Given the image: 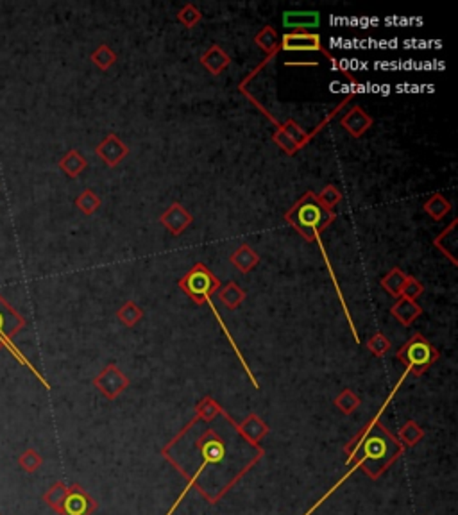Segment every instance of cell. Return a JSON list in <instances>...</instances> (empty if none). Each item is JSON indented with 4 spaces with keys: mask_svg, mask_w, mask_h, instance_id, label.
Wrapping results in <instances>:
<instances>
[{
    "mask_svg": "<svg viewBox=\"0 0 458 515\" xmlns=\"http://www.w3.org/2000/svg\"><path fill=\"white\" fill-rule=\"evenodd\" d=\"M390 348H392V343H390V340L382 331L370 336L369 342H367V349L375 356H378V358H383L390 351Z\"/></svg>",
    "mask_w": 458,
    "mask_h": 515,
    "instance_id": "33",
    "label": "cell"
},
{
    "mask_svg": "<svg viewBox=\"0 0 458 515\" xmlns=\"http://www.w3.org/2000/svg\"><path fill=\"white\" fill-rule=\"evenodd\" d=\"M229 261H231L242 274H249L256 265L260 264V256L252 251V247L249 244H242L233 254L229 256Z\"/></svg>",
    "mask_w": 458,
    "mask_h": 515,
    "instance_id": "17",
    "label": "cell"
},
{
    "mask_svg": "<svg viewBox=\"0 0 458 515\" xmlns=\"http://www.w3.org/2000/svg\"><path fill=\"white\" fill-rule=\"evenodd\" d=\"M129 378L124 374L117 363H107L93 379V386L106 397L107 401H114L129 386Z\"/></svg>",
    "mask_w": 458,
    "mask_h": 515,
    "instance_id": "7",
    "label": "cell"
},
{
    "mask_svg": "<svg viewBox=\"0 0 458 515\" xmlns=\"http://www.w3.org/2000/svg\"><path fill=\"white\" fill-rule=\"evenodd\" d=\"M423 292H424L423 283L417 281L416 278H412V276H410L409 281H406V285H405V288H403V294H401V295H405V297H409V299H412V301H416V299L419 297V295L423 294Z\"/></svg>",
    "mask_w": 458,
    "mask_h": 515,
    "instance_id": "37",
    "label": "cell"
},
{
    "mask_svg": "<svg viewBox=\"0 0 458 515\" xmlns=\"http://www.w3.org/2000/svg\"><path fill=\"white\" fill-rule=\"evenodd\" d=\"M423 439H424V430L412 419L406 420V422L403 424V427L399 430V433H397V440H399L401 446L405 447V449H410V447L417 446Z\"/></svg>",
    "mask_w": 458,
    "mask_h": 515,
    "instance_id": "22",
    "label": "cell"
},
{
    "mask_svg": "<svg viewBox=\"0 0 458 515\" xmlns=\"http://www.w3.org/2000/svg\"><path fill=\"white\" fill-rule=\"evenodd\" d=\"M95 153L107 167H117L126 160V156L129 154V147L117 134L111 133L97 146Z\"/></svg>",
    "mask_w": 458,
    "mask_h": 515,
    "instance_id": "10",
    "label": "cell"
},
{
    "mask_svg": "<svg viewBox=\"0 0 458 515\" xmlns=\"http://www.w3.org/2000/svg\"><path fill=\"white\" fill-rule=\"evenodd\" d=\"M335 406L344 413V415H351L360 406V397L353 392L351 389H344L339 396L335 397Z\"/></svg>",
    "mask_w": 458,
    "mask_h": 515,
    "instance_id": "28",
    "label": "cell"
},
{
    "mask_svg": "<svg viewBox=\"0 0 458 515\" xmlns=\"http://www.w3.org/2000/svg\"><path fill=\"white\" fill-rule=\"evenodd\" d=\"M272 140H274L276 143H278V146L281 147V149L285 150L286 154H295V153H298V150H299V147L295 146L294 141H292L290 138L286 136V134L283 133V131L279 129L278 126H276V133L272 134Z\"/></svg>",
    "mask_w": 458,
    "mask_h": 515,
    "instance_id": "36",
    "label": "cell"
},
{
    "mask_svg": "<svg viewBox=\"0 0 458 515\" xmlns=\"http://www.w3.org/2000/svg\"><path fill=\"white\" fill-rule=\"evenodd\" d=\"M66 490H69V487H66L63 481H56V483L43 494V501H45L47 507L52 508L56 514H61V507L63 501H65Z\"/></svg>",
    "mask_w": 458,
    "mask_h": 515,
    "instance_id": "26",
    "label": "cell"
},
{
    "mask_svg": "<svg viewBox=\"0 0 458 515\" xmlns=\"http://www.w3.org/2000/svg\"><path fill=\"white\" fill-rule=\"evenodd\" d=\"M279 50H286V52H322L328 57V61H331V65L335 69L340 66L339 61H336V57L324 49L321 36L317 32H285L279 38V45L276 54Z\"/></svg>",
    "mask_w": 458,
    "mask_h": 515,
    "instance_id": "6",
    "label": "cell"
},
{
    "mask_svg": "<svg viewBox=\"0 0 458 515\" xmlns=\"http://www.w3.org/2000/svg\"><path fill=\"white\" fill-rule=\"evenodd\" d=\"M254 42H256V45L260 47L262 50H265V52L269 54L267 61H269V59H272V56H276V50H278V45H279V36L271 25L264 27V29H262V31L254 36ZM267 61L262 63V65L254 70V73L258 72V70L264 69L265 63H267Z\"/></svg>",
    "mask_w": 458,
    "mask_h": 515,
    "instance_id": "19",
    "label": "cell"
},
{
    "mask_svg": "<svg viewBox=\"0 0 458 515\" xmlns=\"http://www.w3.org/2000/svg\"><path fill=\"white\" fill-rule=\"evenodd\" d=\"M317 199L322 206L328 208V210H333V208L342 201V191H340L335 184H328V187H324L321 191H319Z\"/></svg>",
    "mask_w": 458,
    "mask_h": 515,
    "instance_id": "34",
    "label": "cell"
},
{
    "mask_svg": "<svg viewBox=\"0 0 458 515\" xmlns=\"http://www.w3.org/2000/svg\"><path fill=\"white\" fill-rule=\"evenodd\" d=\"M451 208H453V204H451V201H447L442 194H433L432 197L424 203L423 210L426 211V215H430L433 220H442L446 215H450Z\"/></svg>",
    "mask_w": 458,
    "mask_h": 515,
    "instance_id": "23",
    "label": "cell"
},
{
    "mask_svg": "<svg viewBox=\"0 0 458 515\" xmlns=\"http://www.w3.org/2000/svg\"><path fill=\"white\" fill-rule=\"evenodd\" d=\"M199 427V419L194 417L160 454L170 463L187 487L177 496L165 515H174L187 494L197 490L208 504L221 503L222 497L260 462L265 451L262 446H251L238 433L237 420H231L228 433L215 430L211 422Z\"/></svg>",
    "mask_w": 458,
    "mask_h": 515,
    "instance_id": "1",
    "label": "cell"
},
{
    "mask_svg": "<svg viewBox=\"0 0 458 515\" xmlns=\"http://www.w3.org/2000/svg\"><path fill=\"white\" fill-rule=\"evenodd\" d=\"M117 317L127 328H134L138 322L143 319V309L134 301H126L119 309H117Z\"/></svg>",
    "mask_w": 458,
    "mask_h": 515,
    "instance_id": "25",
    "label": "cell"
},
{
    "mask_svg": "<svg viewBox=\"0 0 458 515\" xmlns=\"http://www.w3.org/2000/svg\"><path fill=\"white\" fill-rule=\"evenodd\" d=\"M86 167H88V161H86V158H84L79 150H70V153L59 161V168L65 170L66 176L70 177L81 176V174L86 170Z\"/></svg>",
    "mask_w": 458,
    "mask_h": 515,
    "instance_id": "24",
    "label": "cell"
},
{
    "mask_svg": "<svg viewBox=\"0 0 458 515\" xmlns=\"http://www.w3.org/2000/svg\"><path fill=\"white\" fill-rule=\"evenodd\" d=\"M99 508L97 501L81 485H72L66 490L59 515H92Z\"/></svg>",
    "mask_w": 458,
    "mask_h": 515,
    "instance_id": "8",
    "label": "cell"
},
{
    "mask_svg": "<svg viewBox=\"0 0 458 515\" xmlns=\"http://www.w3.org/2000/svg\"><path fill=\"white\" fill-rule=\"evenodd\" d=\"M177 20H180L187 29H192V27H195L201 20H203V13L199 11L194 4H187L180 13H177Z\"/></svg>",
    "mask_w": 458,
    "mask_h": 515,
    "instance_id": "35",
    "label": "cell"
},
{
    "mask_svg": "<svg viewBox=\"0 0 458 515\" xmlns=\"http://www.w3.org/2000/svg\"><path fill=\"white\" fill-rule=\"evenodd\" d=\"M23 326L22 319L13 312L6 302L0 301V345H4L6 340L11 338Z\"/></svg>",
    "mask_w": 458,
    "mask_h": 515,
    "instance_id": "16",
    "label": "cell"
},
{
    "mask_svg": "<svg viewBox=\"0 0 458 515\" xmlns=\"http://www.w3.org/2000/svg\"><path fill=\"white\" fill-rule=\"evenodd\" d=\"M390 315L401 326H410L413 321H417L423 315V308L416 301H412V299L405 297V295H399L392 304V308H390Z\"/></svg>",
    "mask_w": 458,
    "mask_h": 515,
    "instance_id": "14",
    "label": "cell"
},
{
    "mask_svg": "<svg viewBox=\"0 0 458 515\" xmlns=\"http://www.w3.org/2000/svg\"><path fill=\"white\" fill-rule=\"evenodd\" d=\"M194 222V215L187 210L181 203H172L163 213L160 215V224L168 229L172 237H180L187 231Z\"/></svg>",
    "mask_w": 458,
    "mask_h": 515,
    "instance_id": "9",
    "label": "cell"
},
{
    "mask_svg": "<svg viewBox=\"0 0 458 515\" xmlns=\"http://www.w3.org/2000/svg\"><path fill=\"white\" fill-rule=\"evenodd\" d=\"M237 430L245 440H247L251 446H260V442L264 440V437L269 435V426L264 422L260 415L256 413H249L244 419V422L237 424Z\"/></svg>",
    "mask_w": 458,
    "mask_h": 515,
    "instance_id": "13",
    "label": "cell"
},
{
    "mask_svg": "<svg viewBox=\"0 0 458 515\" xmlns=\"http://www.w3.org/2000/svg\"><path fill=\"white\" fill-rule=\"evenodd\" d=\"M396 358L399 360L405 369L409 370V374H413L416 378L426 372L433 363L439 360V351L433 348L432 343L428 342L421 333H416L409 342L396 353Z\"/></svg>",
    "mask_w": 458,
    "mask_h": 515,
    "instance_id": "4",
    "label": "cell"
},
{
    "mask_svg": "<svg viewBox=\"0 0 458 515\" xmlns=\"http://www.w3.org/2000/svg\"><path fill=\"white\" fill-rule=\"evenodd\" d=\"M372 124H375L372 117L367 114L360 106H353L348 113H344L340 117V126L348 131L353 138H362L372 127Z\"/></svg>",
    "mask_w": 458,
    "mask_h": 515,
    "instance_id": "12",
    "label": "cell"
},
{
    "mask_svg": "<svg viewBox=\"0 0 458 515\" xmlns=\"http://www.w3.org/2000/svg\"><path fill=\"white\" fill-rule=\"evenodd\" d=\"M409 278H410V274H406V272L401 271V268L394 267L392 271L387 272V276H383L382 278L383 290H385L387 294L392 295V297L397 299L401 294H403V288H405Z\"/></svg>",
    "mask_w": 458,
    "mask_h": 515,
    "instance_id": "20",
    "label": "cell"
},
{
    "mask_svg": "<svg viewBox=\"0 0 458 515\" xmlns=\"http://www.w3.org/2000/svg\"><path fill=\"white\" fill-rule=\"evenodd\" d=\"M247 294L242 290V286L235 281H229L218 288V301L228 309H237L245 301Z\"/></svg>",
    "mask_w": 458,
    "mask_h": 515,
    "instance_id": "18",
    "label": "cell"
},
{
    "mask_svg": "<svg viewBox=\"0 0 458 515\" xmlns=\"http://www.w3.org/2000/svg\"><path fill=\"white\" fill-rule=\"evenodd\" d=\"M18 466L22 467V469L25 470V473L33 474V473H36V470H38L40 467L43 466V456L36 449H33V447H29V449H25L22 454H20Z\"/></svg>",
    "mask_w": 458,
    "mask_h": 515,
    "instance_id": "31",
    "label": "cell"
},
{
    "mask_svg": "<svg viewBox=\"0 0 458 515\" xmlns=\"http://www.w3.org/2000/svg\"><path fill=\"white\" fill-rule=\"evenodd\" d=\"M454 229H457V220H453L450 224V227L444 229L442 233L439 235V237H435V240H433V245H435L437 249H439L440 252H442L446 258H450L451 264H457V261L451 258L450 251H447V245H451V249L454 251V244H457V235H454Z\"/></svg>",
    "mask_w": 458,
    "mask_h": 515,
    "instance_id": "27",
    "label": "cell"
},
{
    "mask_svg": "<svg viewBox=\"0 0 458 515\" xmlns=\"http://www.w3.org/2000/svg\"><path fill=\"white\" fill-rule=\"evenodd\" d=\"M224 408L218 405L217 401L210 396H204L203 399L199 401L195 405V417H197L201 422H213L215 419L222 415Z\"/></svg>",
    "mask_w": 458,
    "mask_h": 515,
    "instance_id": "21",
    "label": "cell"
},
{
    "mask_svg": "<svg viewBox=\"0 0 458 515\" xmlns=\"http://www.w3.org/2000/svg\"><path fill=\"white\" fill-rule=\"evenodd\" d=\"M180 288L195 304H211L210 297L222 286L221 279L204 264H195L183 278L180 279Z\"/></svg>",
    "mask_w": 458,
    "mask_h": 515,
    "instance_id": "5",
    "label": "cell"
},
{
    "mask_svg": "<svg viewBox=\"0 0 458 515\" xmlns=\"http://www.w3.org/2000/svg\"><path fill=\"white\" fill-rule=\"evenodd\" d=\"M92 61L97 69H100L102 72H106V70H110L111 66L117 63V54L110 49V45L102 43V45H100L99 49L92 54Z\"/></svg>",
    "mask_w": 458,
    "mask_h": 515,
    "instance_id": "30",
    "label": "cell"
},
{
    "mask_svg": "<svg viewBox=\"0 0 458 515\" xmlns=\"http://www.w3.org/2000/svg\"><path fill=\"white\" fill-rule=\"evenodd\" d=\"M272 122H274L276 126H278L279 129H281L283 133L286 134V136L290 138V140L294 141V143L299 147V149H301V147L305 146L306 141H308L310 138H312V134H306L305 131H303L301 127H299L298 124L294 122V120H286L285 124H278V122H276V120H272Z\"/></svg>",
    "mask_w": 458,
    "mask_h": 515,
    "instance_id": "29",
    "label": "cell"
},
{
    "mask_svg": "<svg viewBox=\"0 0 458 515\" xmlns=\"http://www.w3.org/2000/svg\"><path fill=\"white\" fill-rule=\"evenodd\" d=\"M283 27L288 32H310V29H317L321 25V13L319 11H285L281 20Z\"/></svg>",
    "mask_w": 458,
    "mask_h": 515,
    "instance_id": "11",
    "label": "cell"
},
{
    "mask_svg": "<svg viewBox=\"0 0 458 515\" xmlns=\"http://www.w3.org/2000/svg\"><path fill=\"white\" fill-rule=\"evenodd\" d=\"M335 218H336L335 211L322 206V204L319 203L317 194H313V191H306V194L299 199L298 203H295L294 206H292L290 210L285 213V222L286 224H290L292 227L295 229V233L301 235L306 242H315V244L321 247L322 258H324L326 265H328V268H329V274H331V278H333V283H335V288H336V292H339L340 302H342L344 309H346V301H344V295L340 294L339 283H336L335 274L331 272V265H329L328 254H326L324 247H322V244H321V235L329 227V224L335 222Z\"/></svg>",
    "mask_w": 458,
    "mask_h": 515,
    "instance_id": "3",
    "label": "cell"
},
{
    "mask_svg": "<svg viewBox=\"0 0 458 515\" xmlns=\"http://www.w3.org/2000/svg\"><path fill=\"white\" fill-rule=\"evenodd\" d=\"M76 206L79 208L83 213L92 215L93 211H97V208L100 206V199L99 195H95L93 190H84L79 197L76 199Z\"/></svg>",
    "mask_w": 458,
    "mask_h": 515,
    "instance_id": "32",
    "label": "cell"
},
{
    "mask_svg": "<svg viewBox=\"0 0 458 515\" xmlns=\"http://www.w3.org/2000/svg\"><path fill=\"white\" fill-rule=\"evenodd\" d=\"M406 376H409V370L405 369V372H403L401 378L397 379L396 386H394L392 392L389 393V397H387V401L382 405V408H380L378 412L375 413V417L362 427V432H360L358 435H355L348 444H346L344 451L348 454V462H346L349 466L348 473L344 474V476L340 478V480L333 485L331 489H329L317 503L313 504L310 510H306L305 515H312L319 507H322V504L329 499V496L335 494L336 490L342 487L344 481L348 480L349 476H353L358 469H362L363 473H365V476L370 478V480H380V478H382L383 474L396 463L397 458L403 456L405 447L401 446L399 440H397L396 437L383 426L382 415L387 410V406H389L390 401H392V397L396 396L397 389L403 385Z\"/></svg>",
    "mask_w": 458,
    "mask_h": 515,
    "instance_id": "2",
    "label": "cell"
},
{
    "mask_svg": "<svg viewBox=\"0 0 458 515\" xmlns=\"http://www.w3.org/2000/svg\"><path fill=\"white\" fill-rule=\"evenodd\" d=\"M199 63H201L211 76H221V73L231 65V57H229V54L225 52L221 45L215 43V45H211L210 49L201 56Z\"/></svg>",
    "mask_w": 458,
    "mask_h": 515,
    "instance_id": "15",
    "label": "cell"
}]
</instances>
